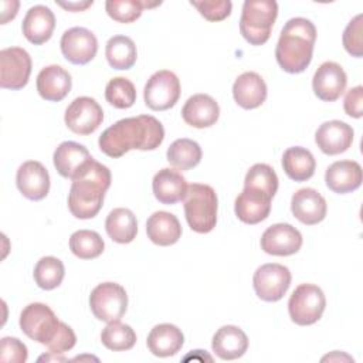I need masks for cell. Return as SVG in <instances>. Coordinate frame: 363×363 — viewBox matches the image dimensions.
Listing matches in <instances>:
<instances>
[{"instance_id": "d4e9b609", "label": "cell", "mask_w": 363, "mask_h": 363, "mask_svg": "<svg viewBox=\"0 0 363 363\" xmlns=\"http://www.w3.org/2000/svg\"><path fill=\"white\" fill-rule=\"evenodd\" d=\"M92 156L89 155L88 149L77 142L67 140L57 146L54 150L52 162L57 172L65 179H74L79 170L91 160Z\"/></svg>"}, {"instance_id": "f6af8a7d", "label": "cell", "mask_w": 363, "mask_h": 363, "mask_svg": "<svg viewBox=\"0 0 363 363\" xmlns=\"http://www.w3.org/2000/svg\"><path fill=\"white\" fill-rule=\"evenodd\" d=\"M18 6H20V3L16 1L11 9H7L6 3L1 1V7H3V9H1V24H7L10 20H13V18L17 16Z\"/></svg>"}, {"instance_id": "e575fe53", "label": "cell", "mask_w": 363, "mask_h": 363, "mask_svg": "<svg viewBox=\"0 0 363 363\" xmlns=\"http://www.w3.org/2000/svg\"><path fill=\"white\" fill-rule=\"evenodd\" d=\"M101 342L109 350L123 352V350H129L135 346L136 333L129 325L115 320V322H109L102 329Z\"/></svg>"}, {"instance_id": "e0dca14e", "label": "cell", "mask_w": 363, "mask_h": 363, "mask_svg": "<svg viewBox=\"0 0 363 363\" xmlns=\"http://www.w3.org/2000/svg\"><path fill=\"white\" fill-rule=\"evenodd\" d=\"M353 128L346 122L333 119L323 122L315 132V143L329 156L346 152L353 142Z\"/></svg>"}, {"instance_id": "83f0119b", "label": "cell", "mask_w": 363, "mask_h": 363, "mask_svg": "<svg viewBox=\"0 0 363 363\" xmlns=\"http://www.w3.org/2000/svg\"><path fill=\"white\" fill-rule=\"evenodd\" d=\"M147 238L160 247L176 244L182 237L179 218L169 211H155L146 221Z\"/></svg>"}, {"instance_id": "b9f144b4", "label": "cell", "mask_w": 363, "mask_h": 363, "mask_svg": "<svg viewBox=\"0 0 363 363\" xmlns=\"http://www.w3.org/2000/svg\"><path fill=\"white\" fill-rule=\"evenodd\" d=\"M0 360L4 363H24L28 357L27 346L17 337H3L0 343Z\"/></svg>"}, {"instance_id": "ab89813d", "label": "cell", "mask_w": 363, "mask_h": 363, "mask_svg": "<svg viewBox=\"0 0 363 363\" xmlns=\"http://www.w3.org/2000/svg\"><path fill=\"white\" fill-rule=\"evenodd\" d=\"M363 16L357 14L354 16L346 26L342 41L345 50L356 58H360L363 55V23H362Z\"/></svg>"}, {"instance_id": "ffe728a7", "label": "cell", "mask_w": 363, "mask_h": 363, "mask_svg": "<svg viewBox=\"0 0 363 363\" xmlns=\"http://www.w3.org/2000/svg\"><path fill=\"white\" fill-rule=\"evenodd\" d=\"M362 180V166L354 160L333 162L325 172V183L328 189L337 194H346L357 190Z\"/></svg>"}, {"instance_id": "4dcf8cb0", "label": "cell", "mask_w": 363, "mask_h": 363, "mask_svg": "<svg viewBox=\"0 0 363 363\" xmlns=\"http://www.w3.org/2000/svg\"><path fill=\"white\" fill-rule=\"evenodd\" d=\"M105 230L112 241L118 244H129L138 234L136 216L129 208H113L105 220Z\"/></svg>"}, {"instance_id": "2e32d148", "label": "cell", "mask_w": 363, "mask_h": 363, "mask_svg": "<svg viewBox=\"0 0 363 363\" xmlns=\"http://www.w3.org/2000/svg\"><path fill=\"white\" fill-rule=\"evenodd\" d=\"M16 184L26 199L33 201L43 200L50 191L48 170L37 160H27L17 169Z\"/></svg>"}, {"instance_id": "3957f363", "label": "cell", "mask_w": 363, "mask_h": 363, "mask_svg": "<svg viewBox=\"0 0 363 363\" xmlns=\"http://www.w3.org/2000/svg\"><path fill=\"white\" fill-rule=\"evenodd\" d=\"M315 41L316 27L311 20L303 17L288 20L275 47L278 65L289 74L303 72L312 61Z\"/></svg>"}, {"instance_id": "ee69618b", "label": "cell", "mask_w": 363, "mask_h": 363, "mask_svg": "<svg viewBox=\"0 0 363 363\" xmlns=\"http://www.w3.org/2000/svg\"><path fill=\"white\" fill-rule=\"evenodd\" d=\"M94 4V1H68V3H62L58 1V6H61L62 9L68 10V11H84L88 7H91Z\"/></svg>"}, {"instance_id": "30bf717a", "label": "cell", "mask_w": 363, "mask_h": 363, "mask_svg": "<svg viewBox=\"0 0 363 363\" xmlns=\"http://www.w3.org/2000/svg\"><path fill=\"white\" fill-rule=\"evenodd\" d=\"M252 285L259 299L277 302L284 298L291 285V271L277 262L264 264L254 272Z\"/></svg>"}, {"instance_id": "f546056e", "label": "cell", "mask_w": 363, "mask_h": 363, "mask_svg": "<svg viewBox=\"0 0 363 363\" xmlns=\"http://www.w3.org/2000/svg\"><path fill=\"white\" fill-rule=\"evenodd\" d=\"M282 167L291 180L306 182L315 173L316 160L306 147L292 146L288 147L282 155Z\"/></svg>"}, {"instance_id": "277c9868", "label": "cell", "mask_w": 363, "mask_h": 363, "mask_svg": "<svg viewBox=\"0 0 363 363\" xmlns=\"http://www.w3.org/2000/svg\"><path fill=\"white\" fill-rule=\"evenodd\" d=\"M183 207L186 221L193 231L207 234L216 227L218 200L211 186L203 183L189 184Z\"/></svg>"}, {"instance_id": "44dd1931", "label": "cell", "mask_w": 363, "mask_h": 363, "mask_svg": "<svg viewBox=\"0 0 363 363\" xmlns=\"http://www.w3.org/2000/svg\"><path fill=\"white\" fill-rule=\"evenodd\" d=\"M55 28V16L50 7L37 4L28 9L21 24V30L27 41L34 45L47 43Z\"/></svg>"}, {"instance_id": "484cf974", "label": "cell", "mask_w": 363, "mask_h": 363, "mask_svg": "<svg viewBox=\"0 0 363 363\" xmlns=\"http://www.w3.org/2000/svg\"><path fill=\"white\" fill-rule=\"evenodd\" d=\"M187 182L184 176H182L180 172L170 169V167H163L160 169L152 182V189L155 197L162 203V204H174L177 201L184 200L186 193H187Z\"/></svg>"}, {"instance_id": "8992f818", "label": "cell", "mask_w": 363, "mask_h": 363, "mask_svg": "<svg viewBox=\"0 0 363 363\" xmlns=\"http://www.w3.org/2000/svg\"><path fill=\"white\" fill-rule=\"evenodd\" d=\"M20 329L31 340L47 347L57 337L62 322L58 320L52 309L41 302L28 303L20 313Z\"/></svg>"}, {"instance_id": "7bdbcfd3", "label": "cell", "mask_w": 363, "mask_h": 363, "mask_svg": "<svg viewBox=\"0 0 363 363\" xmlns=\"http://www.w3.org/2000/svg\"><path fill=\"white\" fill-rule=\"evenodd\" d=\"M343 109L346 112V115L352 116V118H362L363 115V86L357 85L350 88L346 95H345V101H343Z\"/></svg>"}, {"instance_id": "8d00e7d4", "label": "cell", "mask_w": 363, "mask_h": 363, "mask_svg": "<svg viewBox=\"0 0 363 363\" xmlns=\"http://www.w3.org/2000/svg\"><path fill=\"white\" fill-rule=\"evenodd\" d=\"M162 1H140V0H108L105 3V10L108 16L123 24H129L136 21L140 16L143 9H152L156 6H160Z\"/></svg>"}, {"instance_id": "f35d334b", "label": "cell", "mask_w": 363, "mask_h": 363, "mask_svg": "<svg viewBox=\"0 0 363 363\" xmlns=\"http://www.w3.org/2000/svg\"><path fill=\"white\" fill-rule=\"evenodd\" d=\"M244 187L258 189L274 197L278 190V176L269 164L255 163L245 174Z\"/></svg>"}, {"instance_id": "cb8c5ba5", "label": "cell", "mask_w": 363, "mask_h": 363, "mask_svg": "<svg viewBox=\"0 0 363 363\" xmlns=\"http://www.w3.org/2000/svg\"><path fill=\"white\" fill-rule=\"evenodd\" d=\"M267 84L257 72L247 71L241 74L233 85V96L242 109H255L267 99Z\"/></svg>"}, {"instance_id": "ba28073f", "label": "cell", "mask_w": 363, "mask_h": 363, "mask_svg": "<svg viewBox=\"0 0 363 363\" xmlns=\"http://www.w3.org/2000/svg\"><path fill=\"white\" fill-rule=\"evenodd\" d=\"M89 306L98 320L106 323L119 320L128 308L126 291L116 282H102L91 291Z\"/></svg>"}, {"instance_id": "836d02e7", "label": "cell", "mask_w": 363, "mask_h": 363, "mask_svg": "<svg viewBox=\"0 0 363 363\" xmlns=\"http://www.w3.org/2000/svg\"><path fill=\"white\" fill-rule=\"evenodd\" d=\"M102 237L92 230H78L69 237L71 252L81 259H94L104 252Z\"/></svg>"}, {"instance_id": "7402d4cb", "label": "cell", "mask_w": 363, "mask_h": 363, "mask_svg": "<svg viewBox=\"0 0 363 363\" xmlns=\"http://www.w3.org/2000/svg\"><path fill=\"white\" fill-rule=\"evenodd\" d=\"M220 116V106L216 99L207 94L190 96L182 109L183 121L197 129L213 126Z\"/></svg>"}, {"instance_id": "8fae6325", "label": "cell", "mask_w": 363, "mask_h": 363, "mask_svg": "<svg viewBox=\"0 0 363 363\" xmlns=\"http://www.w3.org/2000/svg\"><path fill=\"white\" fill-rule=\"evenodd\" d=\"M31 57L21 47L0 51V86L17 91L27 85L31 74Z\"/></svg>"}, {"instance_id": "6da1fadb", "label": "cell", "mask_w": 363, "mask_h": 363, "mask_svg": "<svg viewBox=\"0 0 363 363\" xmlns=\"http://www.w3.org/2000/svg\"><path fill=\"white\" fill-rule=\"evenodd\" d=\"M164 139V129L152 115L123 118L106 128L98 145L106 156L118 159L132 149L155 150Z\"/></svg>"}, {"instance_id": "603a6c76", "label": "cell", "mask_w": 363, "mask_h": 363, "mask_svg": "<svg viewBox=\"0 0 363 363\" xmlns=\"http://www.w3.org/2000/svg\"><path fill=\"white\" fill-rule=\"evenodd\" d=\"M71 86V75L61 65H47L37 75V91L45 101H62L69 94Z\"/></svg>"}, {"instance_id": "7a4b0ae2", "label": "cell", "mask_w": 363, "mask_h": 363, "mask_svg": "<svg viewBox=\"0 0 363 363\" xmlns=\"http://www.w3.org/2000/svg\"><path fill=\"white\" fill-rule=\"evenodd\" d=\"M111 170L94 157L72 179L68 208L75 218H94L102 208L105 193L111 186Z\"/></svg>"}, {"instance_id": "d590c367", "label": "cell", "mask_w": 363, "mask_h": 363, "mask_svg": "<svg viewBox=\"0 0 363 363\" xmlns=\"http://www.w3.org/2000/svg\"><path fill=\"white\" fill-rule=\"evenodd\" d=\"M33 275L38 288L51 291L61 285L65 275V268L61 259L55 257H43L37 261Z\"/></svg>"}, {"instance_id": "1f68e13d", "label": "cell", "mask_w": 363, "mask_h": 363, "mask_svg": "<svg viewBox=\"0 0 363 363\" xmlns=\"http://www.w3.org/2000/svg\"><path fill=\"white\" fill-rule=\"evenodd\" d=\"M105 57L113 69H129L138 58L136 45L128 35H113L106 43Z\"/></svg>"}, {"instance_id": "d6a6232c", "label": "cell", "mask_w": 363, "mask_h": 363, "mask_svg": "<svg viewBox=\"0 0 363 363\" xmlns=\"http://www.w3.org/2000/svg\"><path fill=\"white\" fill-rule=\"evenodd\" d=\"M203 152L200 145L196 140L182 138L176 139L166 152L167 162L179 169V170H189L196 167L201 160Z\"/></svg>"}, {"instance_id": "5b68a950", "label": "cell", "mask_w": 363, "mask_h": 363, "mask_svg": "<svg viewBox=\"0 0 363 363\" xmlns=\"http://www.w3.org/2000/svg\"><path fill=\"white\" fill-rule=\"evenodd\" d=\"M278 16L275 0H247L242 4L240 33L251 45H262L271 37Z\"/></svg>"}, {"instance_id": "9c48e42d", "label": "cell", "mask_w": 363, "mask_h": 363, "mask_svg": "<svg viewBox=\"0 0 363 363\" xmlns=\"http://www.w3.org/2000/svg\"><path fill=\"white\" fill-rule=\"evenodd\" d=\"M180 96V81L169 69H160L150 75L143 89V99L152 111H167L176 105Z\"/></svg>"}, {"instance_id": "4316f807", "label": "cell", "mask_w": 363, "mask_h": 363, "mask_svg": "<svg viewBox=\"0 0 363 363\" xmlns=\"http://www.w3.org/2000/svg\"><path fill=\"white\" fill-rule=\"evenodd\" d=\"M211 349L221 360H235L247 352L248 337L241 328L224 325L214 333Z\"/></svg>"}, {"instance_id": "9a60e30c", "label": "cell", "mask_w": 363, "mask_h": 363, "mask_svg": "<svg viewBox=\"0 0 363 363\" xmlns=\"http://www.w3.org/2000/svg\"><path fill=\"white\" fill-rule=\"evenodd\" d=\"M347 77L343 68L333 61H326L319 65L312 78L313 94L325 102H333L345 92Z\"/></svg>"}, {"instance_id": "f1b7e54d", "label": "cell", "mask_w": 363, "mask_h": 363, "mask_svg": "<svg viewBox=\"0 0 363 363\" xmlns=\"http://www.w3.org/2000/svg\"><path fill=\"white\" fill-rule=\"evenodd\" d=\"M147 349L157 357L174 356L184 345L183 332L172 323H160L152 328L146 340Z\"/></svg>"}, {"instance_id": "d6986e66", "label": "cell", "mask_w": 363, "mask_h": 363, "mask_svg": "<svg viewBox=\"0 0 363 363\" xmlns=\"http://www.w3.org/2000/svg\"><path fill=\"white\" fill-rule=\"evenodd\" d=\"M291 211L305 225H315L326 217L328 206L325 197L312 187L299 189L291 199Z\"/></svg>"}, {"instance_id": "7c38bea8", "label": "cell", "mask_w": 363, "mask_h": 363, "mask_svg": "<svg viewBox=\"0 0 363 363\" xmlns=\"http://www.w3.org/2000/svg\"><path fill=\"white\" fill-rule=\"evenodd\" d=\"M64 121L71 132L86 136L101 126L104 111L94 98L78 96L65 109Z\"/></svg>"}, {"instance_id": "52a82bcc", "label": "cell", "mask_w": 363, "mask_h": 363, "mask_svg": "<svg viewBox=\"0 0 363 363\" xmlns=\"http://www.w3.org/2000/svg\"><path fill=\"white\" fill-rule=\"evenodd\" d=\"M326 306L323 291L313 284H301L288 301L289 318L299 326L313 325L322 318Z\"/></svg>"}, {"instance_id": "4fadbf2b", "label": "cell", "mask_w": 363, "mask_h": 363, "mask_svg": "<svg viewBox=\"0 0 363 363\" xmlns=\"http://www.w3.org/2000/svg\"><path fill=\"white\" fill-rule=\"evenodd\" d=\"M61 52L67 61L75 65H85L92 61L98 51L95 34L85 27H72L67 30L60 41Z\"/></svg>"}, {"instance_id": "5bb4252c", "label": "cell", "mask_w": 363, "mask_h": 363, "mask_svg": "<svg viewBox=\"0 0 363 363\" xmlns=\"http://www.w3.org/2000/svg\"><path fill=\"white\" fill-rule=\"evenodd\" d=\"M302 247V234L288 223L268 227L261 235V250L269 255L288 257L296 254Z\"/></svg>"}, {"instance_id": "74e56055", "label": "cell", "mask_w": 363, "mask_h": 363, "mask_svg": "<svg viewBox=\"0 0 363 363\" xmlns=\"http://www.w3.org/2000/svg\"><path fill=\"white\" fill-rule=\"evenodd\" d=\"M105 98L109 105L118 109H128L136 101V88L128 78L116 77L106 84Z\"/></svg>"}, {"instance_id": "ac0fdd59", "label": "cell", "mask_w": 363, "mask_h": 363, "mask_svg": "<svg viewBox=\"0 0 363 363\" xmlns=\"http://www.w3.org/2000/svg\"><path fill=\"white\" fill-rule=\"evenodd\" d=\"M271 200L272 197L262 190L244 187L234 203L235 216L245 224H258L269 216Z\"/></svg>"}, {"instance_id": "60d3db41", "label": "cell", "mask_w": 363, "mask_h": 363, "mask_svg": "<svg viewBox=\"0 0 363 363\" xmlns=\"http://www.w3.org/2000/svg\"><path fill=\"white\" fill-rule=\"evenodd\" d=\"M190 4L208 21H221L231 14L230 0H191Z\"/></svg>"}]
</instances>
